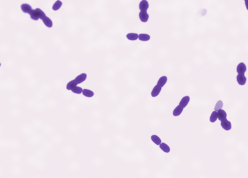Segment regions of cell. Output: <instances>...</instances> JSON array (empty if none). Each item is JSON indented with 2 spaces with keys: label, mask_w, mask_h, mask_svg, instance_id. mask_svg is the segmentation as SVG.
I'll list each match as a JSON object with an SVG mask.
<instances>
[{
  "label": "cell",
  "mask_w": 248,
  "mask_h": 178,
  "mask_svg": "<svg viewBox=\"0 0 248 178\" xmlns=\"http://www.w3.org/2000/svg\"><path fill=\"white\" fill-rule=\"evenodd\" d=\"M222 107H223V102L220 100V101H218V103H216V107H215V110H216V111H218V110L221 109Z\"/></svg>",
  "instance_id": "cb8c5ba5"
},
{
  "label": "cell",
  "mask_w": 248,
  "mask_h": 178,
  "mask_svg": "<svg viewBox=\"0 0 248 178\" xmlns=\"http://www.w3.org/2000/svg\"><path fill=\"white\" fill-rule=\"evenodd\" d=\"M139 39L140 41L147 42V41H149L150 39V36L147 34H141L139 35Z\"/></svg>",
  "instance_id": "e0dca14e"
},
{
  "label": "cell",
  "mask_w": 248,
  "mask_h": 178,
  "mask_svg": "<svg viewBox=\"0 0 248 178\" xmlns=\"http://www.w3.org/2000/svg\"><path fill=\"white\" fill-rule=\"evenodd\" d=\"M139 17L142 22L146 23L149 20V14L147 12V11H141L139 14Z\"/></svg>",
  "instance_id": "7a4b0ae2"
},
{
  "label": "cell",
  "mask_w": 248,
  "mask_h": 178,
  "mask_svg": "<svg viewBox=\"0 0 248 178\" xmlns=\"http://www.w3.org/2000/svg\"><path fill=\"white\" fill-rule=\"evenodd\" d=\"M139 7L141 11H147L149 8V3L147 0H142L139 3Z\"/></svg>",
  "instance_id": "3957f363"
},
{
  "label": "cell",
  "mask_w": 248,
  "mask_h": 178,
  "mask_svg": "<svg viewBox=\"0 0 248 178\" xmlns=\"http://www.w3.org/2000/svg\"><path fill=\"white\" fill-rule=\"evenodd\" d=\"M189 100H190V97H189V96H185V97H184L181 99V100L180 101V103H179V105H180L181 106H182L183 108H185V107L188 105V103L189 102Z\"/></svg>",
  "instance_id": "8fae6325"
},
{
  "label": "cell",
  "mask_w": 248,
  "mask_h": 178,
  "mask_svg": "<svg viewBox=\"0 0 248 178\" xmlns=\"http://www.w3.org/2000/svg\"><path fill=\"white\" fill-rule=\"evenodd\" d=\"M151 140H153V142H155V144H156L157 145H160V144L161 143V139L157 136V135H153L151 137Z\"/></svg>",
  "instance_id": "d6986e66"
},
{
  "label": "cell",
  "mask_w": 248,
  "mask_h": 178,
  "mask_svg": "<svg viewBox=\"0 0 248 178\" xmlns=\"http://www.w3.org/2000/svg\"><path fill=\"white\" fill-rule=\"evenodd\" d=\"M86 74H80L79 76H78L76 78L73 80L74 82L76 83V85H78V84H81L83 82H84L86 80Z\"/></svg>",
  "instance_id": "277c9868"
},
{
  "label": "cell",
  "mask_w": 248,
  "mask_h": 178,
  "mask_svg": "<svg viewBox=\"0 0 248 178\" xmlns=\"http://www.w3.org/2000/svg\"><path fill=\"white\" fill-rule=\"evenodd\" d=\"M167 80H168V79H167L166 76H162V77H160V78L159 79L158 82H157V85L160 86V87H162L164 85L166 84Z\"/></svg>",
  "instance_id": "9a60e30c"
},
{
  "label": "cell",
  "mask_w": 248,
  "mask_h": 178,
  "mask_svg": "<svg viewBox=\"0 0 248 178\" xmlns=\"http://www.w3.org/2000/svg\"><path fill=\"white\" fill-rule=\"evenodd\" d=\"M62 5V2L60 0H57L52 6V9L55 11H57L58 9H60Z\"/></svg>",
  "instance_id": "4fadbf2b"
},
{
  "label": "cell",
  "mask_w": 248,
  "mask_h": 178,
  "mask_svg": "<svg viewBox=\"0 0 248 178\" xmlns=\"http://www.w3.org/2000/svg\"><path fill=\"white\" fill-rule=\"evenodd\" d=\"M245 1H248V0H245Z\"/></svg>",
  "instance_id": "484cf974"
},
{
  "label": "cell",
  "mask_w": 248,
  "mask_h": 178,
  "mask_svg": "<svg viewBox=\"0 0 248 178\" xmlns=\"http://www.w3.org/2000/svg\"><path fill=\"white\" fill-rule=\"evenodd\" d=\"M126 37L128 40L134 41V40H136L137 39H139V35L137 34H135V33H129L126 35Z\"/></svg>",
  "instance_id": "5bb4252c"
},
{
  "label": "cell",
  "mask_w": 248,
  "mask_h": 178,
  "mask_svg": "<svg viewBox=\"0 0 248 178\" xmlns=\"http://www.w3.org/2000/svg\"><path fill=\"white\" fill-rule=\"evenodd\" d=\"M20 8H21V10L24 12V13H27V14H30L31 12V11L33 10L32 9V7L27 4V3H24V4H22L21 6H20Z\"/></svg>",
  "instance_id": "6da1fadb"
},
{
  "label": "cell",
  "mask_w": 248,
  "mask_h": 178,
  "mask_svg": "<svg viewBox=\"0 0 248 178\" xmlns=\"http://www.w3.org/2000/svg\"><path fill=\"white\" fill-rule=\"evenodd\" d=\"M183 109H184V108H183L182 106H181L180 105H178V106L174 109V111H173V116H179V115L181 113V112L183 111Z\"/></svg>",
  "instance_id": "7c38bea8"
},
{
  "label": "cell",
  "mask_w": 248,
  "mask_h": 178,
  "mask_svg": "<svg viewBox=\"0 0 248 178\" xmlns=\"http://www.w3.org/2000/svg\"><path fill=\"white\" fill-rule=\"evenodd\" d=\"M29 15H30L31 18L32 19V20H38V19H39L38 13H37V12H36V9H33Z\"/></svg>",
  "instance_id": "2e32d148"
},
{
  "label": "cell",
  "mask_w": 248,
  "mask_h": 178,
  "mask_svg": "<svg viewBox=\"0 0 248 178\" xmlns=\"http://www.w3.org/2000/svg\"><path fill=\"white\" fill-rule=\"evenodd\" d=\"M35 9L36 10V12H37V13H38L39 19L42 20V19L44 18L45 16H47V15H46V14L44 13V12L43 10H41V9H40V8H36V9Z\"/></svg>",
  "instance_id": "44dd1931"
},
{
  "label": "cell",
  "mask_w": 248,
  "mask_h": 178,
  "mask_svg": "<svg viewBox=\"0 0 248 178\" xmlns=\"http://www.w3.org/2000/svg\"><path fill=\"white\" fill-rule=\"evenodd\" d=\"M221 127L225 130H230L231 128V124L227 119H224L221 122Z\"/></svg>",
  "instance_id": "8992f818"
},
{
  "label": "cell",
  "mask_w": 248,
  "mask_h": 178,
  "mask_svg": "<svg viewBox=\"0 0 248 178\" xmlns=\"http://www.w3.org/2000/svg\"><path fill=\"white\" fill-rule=\"evenodd\" d=\"M161 89H162L161 87H160V86H158V85H157L153 88V91L151 92V95L153 97H157L160 94V92H161Z\"/></svg>",
  "instance_id": "30bf717a"
},
{
  "label": "cell",
  "mask_w": 248,
  "mask_h": 178,
  "mask_svg": "<svg viewBox=\"0 0 248 178\" xmlns=\"http://www.w3.org/2000/svg\"><path fill=\"white\" fill-rule=\"evenodd\" d=\"M245 6H246V8H247V9L248 10V1H245Z\"/></svg>",
  "instance_id": "d4e9b609"
},
{
  "label": "cell",
  "mask_w": 248,
  "mask_h": 178,
  "mask_svg": "<svg viewBox=\"0 0 248 178\" xmlns=\"http://www.w3.org/2000/svg\"><path fill=\"white\" fill-rule=\"evenodd\" d=\"M71 91H72L73 92H74V93L76 94H81L82 93L83 89H82V88H81V87H77V86H75L74 87H73V88L71 89Z\"/></svg>",
  "instance_id": "7402d4cb"
},
{
  "label": "cell",
  "mask_w": 248,
  "mask_h": 178,
  "mask_svg": "<svg viewBox=\"0 0 248 178\" xmlns=\"http://www.w3.org/2000/svg\"><path fill=\"white\" fill-rule=\"evenodd\" d=\"M0 66H1V63H0Z\"/></svg>",
  "instance_id": "4316f807"
},
{
  "label": "cell",
  "mask_w": 248,
  "mask_h": 178,
  "mask_svg": "<svg viewBox=\"0 0 248 178\" xmlns=\"http://www.w3.org/2000/svg\"><path fill=\"white\" fill-rule=\"evenodd\" d=\"M237 81L239 85H245V83H246L247 79H246V77L245 76L244 74H238L237 77Z\"/></svg>",
  "instance_id": "52a82bcc"
},
{
  "label": "cell",
  "mask_w": 248,
  "mask_h": 178,
  "mask_svg": "<svg viewBox=\"0 0 248 178\" xmlns=\"http://www.w3.org/2000/svg\"><path fill=\"white\" fill-rule=\"evenodd\" d=\"M217 119H218V114H217V112H216V111H213V112L212 113L211 116H210V121L213 123V122H215L216 120H217Z\"/></svg>",
  "instance_id": "603a6c76"
},
{
  "label": "cell",
  "mask_w": 248,
  "mask_h": 178,
  "mask_svg": "<svg viewBox=\"0 0 248 178\" xmlns=\"http://www.w3.org/2000/svg\"><path fill=\"white\" fill-rule=\"evenodd\" d=\"M217 114H218V119H219L220 121L222 122L223 120L226 119V116H227V114H226V113L223 110H222V109L218 110V111H217Z\"/></svg>",
  "instance_id": "ba28073f"
},
{
  "label": "cell",
  "mask_w": 248,
  "mask_h": 178,
  "mask_svg": "<svg viewBox=\"0 0 248 178\" xmlns=\"http://www.w3.org/2000/svg\"><path fill=\"white\" fill-rule=\"evenodd\" d=\"M42 21L44 23V24L48 27V28H52V26H53V23H52V20L49 18H48L47 16H45L44 18L42 19Z\"/></svg>",
  "instance_id": "9c48e42d"
},
{
  "label": "cell",
  "mask_w": 248,
  "mask_h": 178,
  "mask_svg": "<svg viewBox=\"0 0 248 178\" xmlns=\"http://www.w3.org/2000/svg\"><path fill=\"white\" fill-rule=\"evenodd\" d=\"M246 70H247L246 66L243 63H240L237 66V71L239 74H244L245 73Z\"/></svg>",
  "instance_id": "5b68a950"
},
{
  "label": "cell",
  "mask_w": 248,
  "mask_h": 178,
  "mask_svg": "<svg viewBox=\"0 0 248 178\" xmlns=\"http://www.w3.org/2000/svg\"><path fill=\"white\" fill-rule=\"evenodd\" d=\"M160 148H161V150L162 151H164L165 153H169L170 152V148H169V146L167 144H165V142H162V143L161 142L160 144Z\"/></svg>",
  "instance_id": "ac0fdd59"
},
{
  "label": "cell",
  "mask_w": 248,
  "mask_h": 178,
  "mask_svg": "<svg viewBox=\"0 0 248 178\" xmlns=\"http://www.w3.org/2000/svg\"><path fill=\"white\" fill-rule=\"evenodd\" d=\"M83 94L86 97H93L94 96V92L89 89H84L83 92H82Z\"/></svg>",
  "instance_id": "ffe728a7"
}]
</instances>
